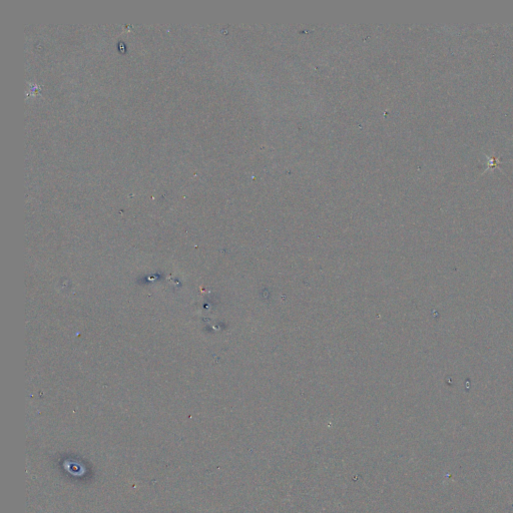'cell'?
<instances>
[{"mask_svg": "<svg viewBox=\"0 0 513 513\" xmlns=\"http://www.w3.org/2000/svg\"><path fill=\"white\" fill-rule=\"evenodd\" d=\"M486 158H487V160H489V161H488V169H487V170H489V168H493V167H495V164L497 163V160H493L492 158H489L488 156H486Z\"/></svg>", "mask_w": 513, "mask_h": 513, "instance_id": "6da1fadb", "label": "cell"}]
</instances>
